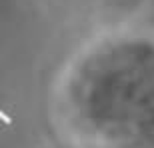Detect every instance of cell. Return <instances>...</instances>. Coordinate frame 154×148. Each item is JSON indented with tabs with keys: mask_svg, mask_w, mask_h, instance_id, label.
I'll list each match as a JSON object with an SVG mask.
<instances>
[{
	"mask_svg": "<svg viewBox=\"0 0 154 148\" xmlns=\"http://www.w3.org/2000/svg\"><path fill=\"white\" fill-rule=\"evenodd\" d=\"M0 120H2V122H6V124H10V122H12V120L8 118V116H6V114L2 112V110H0Z\"/></svg>",
	"mask_w": 154,
	"mask_h": 148,
	"instance_id": "6da1fadb",
	"label": "cell"
}]
</instances>
